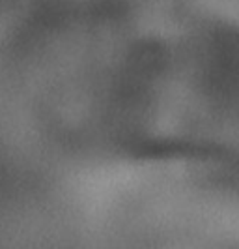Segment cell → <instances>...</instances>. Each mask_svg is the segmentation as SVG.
<instances>
[{"mask_svg": "<svg viewBox=\"0 0 239 249\" xmlns=\"http://www.w3.org/2000/svg\"><path fill=\"white\" fill-rule=\"evenodd\" d=\"M126 142L239 167V32L202 26L142 41L116 81Z\"/></svg>", "mask_w": 239, "mask_h": 249, "instance_id": "1", "label": "cell"}]
</instances>
